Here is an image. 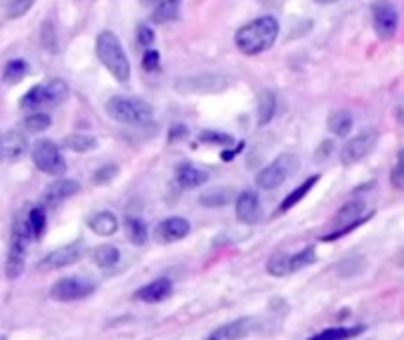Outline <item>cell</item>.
Masks as SVG:
<instances>
[{
    "label": "cell",
    "mask_w": 404,
    "mask_h": 340,
    "mask_svg": "<svg viewBox=\"0 0 404 340\" xmlns=\"http://www.w3.org/2000/svg\"><path fill=\"white\" fill-rule=\"evenodd\" d=\"M395 116H397V121H400V123L404 125V106H400V109H397Z\"/></svg>",
    "instance_id": "cell-47"
},
{
    "label": "cell",
    "mask_w": 404,
    "mask_h": 340,
    "mask_svg": "<svg viewBox=\"0 0 404 340\" xmlns=\"http://www.w3.org/2000/svg\"><path fill=\"white\" fill-rule=\"evenodd\" d=\"M95 50H97V57H99V62H102V66L116 78V81L119 83L130 81V60H128V55H126L123 42H121V38L114 31H99Z\"/></svg>",
    "instance_id": "cell-2"
},
{
    "label": "cell",
    "mask_w": 404,
    "mask_h": 340,
    "mask_svg": "<svg viewBox=\"0 0 404 340\" xmlns=\"http://www.w3.org/2000/svg\"><path fill=\"white\" fill-rule=\"evenodd\" d=\"M298 168H300V161H298L296 154H281V156H276L272 163H268L255 175V184H258V189L265 191L279 189L291 175H296Z\"/></svg>",
    "instance_id": "cell-4"
},
{
    "label": "cell",
    "mask_w": 404,
    "mask_h": 340,
    "mask_svg": "<svg viewBox=\"0 0 404 340\" xmlns=\"http://www.w3.org/2000/svg\"><path fill=\"white\" fill-rule=\"evenodd\" d=\"M31 156H34L36 168L43 170L45 175H55V178H62L67 173V161H64L60 147L52 140H38L34 147H31Z\"/></svg>",
    "instance_id": "cell-9"
},
{
    "label": "cell",
    "mask_w": 404,
    "mask_h": 340,
    "mask_svg": "<svg viewBox=\"0 0 404 340\" xmlns=\"http://www.w3.org/2000/svg\"><path fill=\"white\" fill-rule=\"evenodd\" d=\"M182 137H187V127H185V125L170 127V135H168L170 142H178V140H182Z\"/></svg>",
    "instance_id": "cell-45"
},
{
    "label": "cell",
    "mask_w": 404,
    "mask_h": 340,
    "mask_svg": "<svg viewBox=\"0 0 404 340\" xmlns=\"http://www.w3.org/2000/svg\"><path fill=\"white\" fill-rule=\"evenodd\" d=\"M0 340H5V336H0Z\"/></svg>",
    "instance_id": "cell-51"
},
{
    "label": "cell",
    "mask_w": 404,
    "mask_h": 340,
    "mask_svg": "<svg viewBox=\"0 0 404 340\" xmlns=\"http://www.w3.org/2000/svg\"><path fill=\"white\" fill-rule=\"evenodd\" d=\"M85 255V246L83 243H67V246L57 248V251L47 253L45 258L38 263L40 272H52V269H62L69 267V265H76Z\"/></svg>",
    "instance_id": "cell-11"
},
{
    "label": "cell",
    "mask_w": 404,
    "mask_h": 340,
    "mask_svg": "<svg viewBox=\"0 0 404 340\" xmlns=\"http://www.w3.org/2000/svg\"><path fill=\"white\" fill-rule=\"evenodd\" d=\"M170 295H173V281L170 279H154L135 293L137 300L142 302H163Z\"/></svg>",
    "instance_id": "cell-16"
},
{
    "label": "cell",
    "mask_w": 404,
    "mask_h": 340,
    "mask_svg": "<svg viewBox=\"0 0 404 340\" xmlns=\"http://www.w3.org/2000/svg\"><path fill=\"white\" fill-rule=\"evenodd\" d=\"M36 0H8V17L17 19L21 14H26L31 8H34Z\"/></svg>",
    "instance_id": "cell-39"
},
{
    "label": "cell",
    "mask_w": 404,
    "mask_h": 340,
    "mask_svg": "<svg viewBox=\"0 0 404 340\" xmlns=\"http://www.w3.org/2000/svg\"><path fill=\"white\" fill-rule=\"evenodd\" d=\"M104 109L109 119L119 121L123 125H145L154 119L152 104L135 97H111Z\"/></svg>",
    "instance_id": "cell-3"
},
{
    "label": "cell",
    "mask_w": 404,
    "mask_h": 340,
    "mask_svg": "<svg viewBox=\"0 0 404 340\" xmlns=\"http://www.w3.org/2000/svg\"><path fill=\"white\" fill-rule=\"evenodd\" d=\"M371 26L381 40H392L400 31V10L392 0H376L371 5Z\"/></svg>",
    "instance_id": "cell-7"
},
{
    "label": "cell",
    "mask_w": 404,
    "mask_h": 340,
    "mask_svg": "<svg viewBox=\"0 0 404 340\" xmlns=\"http://www.w3.org/2000/svg\"><path fill=\"white\" fill-rule=\"evenodd\" d=\"M189 232H191L189 220H185V217H168V220L158 222L156 239L161 243H175V241H182Z\"/></svg>",
    "instance_id": "cell-14"
},
{
    "label": "cell",
    "mask_w": 404,
    "mask_h": 340,
    "mask_svg": "<svg viewBox=\"0 0 404 340\" xmlns=\"http://www.w3.org/2000/svg\"><path fill=\"white\" fill-rule=\"evenodd\" d=\"M395 265L400 269H404V246L400 248V253H397V258H395Z\"/></svg>",
    "instance_id": "cell-46"
},
{
    "label": "cell",
    "mask_w": 404,
    "mask_h": 340,
    "mask_svg": "<svg viewBox=\"0 0 404 340\" xmlns=\"http://www.w3.org/2000/svg\"><path fill=\"white\" fill-rule=\"evenodd\" d=\"M276 114V95L272 90H263L258 97V123L268 125Z\"/></svg>",
    "instance_id": "cell-24"
},
{
    "label": "cell",
    "mask_w": 404,
    "mask_h": 340,
    "mask_svg": "<svg viewBox=\"0 0 404 340\" xmlns=\"http://www.w3.org/2000/svg\"><path fill=\"white\" fill-rule=\"evenodd\" d=\"M243 147H246V145H243V142H239L237 147H232V149H225V151L220 154V158H222V161H232L234 156H239V154H241V149H243Z\"/></svg>",
    "instance_id": "cell-44"
},
{
    "label": "cell",
    "mask_w": 404,
    "mask_h": 340,
    "mask_svg": "<svg viewBox=\"0 0 404 340\" xmlns=\"http://www.w3.org/2000/svg\"><path fill=\"white\" fill-rule=\"evenodd\" d=\"M281 24L274 14H263L255 17L248 24H243L241 29H237L234 34V45L241 55L246 57H258L263 52L272 50L276 38H279Z\"/></svg>",
    "instance_id": "cell-1"
},
{
    "label": "cell",
    "mask_w": 404,
    "mask_h": 340,
    "mask_svg": "<svg viewBox=\"0 0 404 340\" xmlns=\"http://www.w3.org/2000/svg\"><path fill=\"white\" fill-rule=\"evenodd\" d=\"M390 182L395 189H404V147L400 149V154H397V158H395V166H392V173H390Z\"/></svg>",
    "instance_id": "cell-37"
},
{
    "label": "cell",
    "mask_w": 404,
    "mask_h": 340,
    "mask_svg": "<svg viewBox=\"0 0 404 340\" xmlns=\"http://www.w3.org/2000/svg\"><path fill=\"white\" fill-rule=\"evenodd\" d=\"M315 260H317L315 246H305L302 251H298V253L291 255V272H300V269L310 267Z\"/></svg>",
    "instance_id": "cell-35"
},
{
    "label": "cell",
    "mask_w": 404,
    "mask_h": 340,
    "mask_svg": "<svg viewBox=\"0 0 404 340\" xmlns=\"http://www.w3.org/2000/svg\"><path fill=\"white\" fill-rule=\"evenodd\" d=\"M145 3H147V5H154V3H156V0H145Z\"/></svg>",
    "instance_id": "cell-49"
},
{
    "label": "cell",
    "mask_w": 404,
    "mask_h": 340,
    "mask_svg": "<svg viewBox=\"0 0 404 340\" xmlns=\"http://www.w3.org/2000/svg\"><path fill=\"white\" fill-rule=\"evenodd\" d=\"M29 76V64L24 60H10L3 69V81L8 85H14Z\"/></svg>",
    "instance_id": "cell-30"
},
{
    "label": "cell",
    "mask_w": 404,
    "mask_h": 340,
    "mask_svg": "<svg viewBox=\"0 0 404 340\" xmlns=\"http://www.w3.org/2000/svg\"><path fill=\"white\" fill-rule=\"evenodd\" d=\"M268 274H272V276H289V274H294V272H291V253L276 251V253L270 255Z\"/></svg>",
    "instance_id": "cell-28"
},
{
    "label": "cell",
    "mask_w": 404,
    "mask_h": 340,
    "mask_svg": "<svg viewBox=\"0 0 404 340\" xmlns=\"http://www.w3.org/2000/svg\"><path fill=\"white\" fill-rule=\"evenodd\" d=\"M234 215L239 222L243 225H255L263 215V204H260V196L253 189H246L234 199Z\"/></svg>",
    "instance_id": "cell-12"
},
{
    "label": "cell",
    "mask_w": 404,
    "mask_h": 340,
    "mask_svg": "<svg viewBox=\"0 0 404 340\" xmlns=\"http://www.w3.org/2000/svg\"><path fill=\"white\" fill-rule=\"evenodd\" d=\"M26 222H29L31 236H34V239H40L43 234H45V225H47L45 208H43V206H34V208L26 212Z\"/></svg>",
    "instance_id": "cell-33"
},
{
    "label": "cell",
    "mask_w": 404,
    "mask_h": 340,
    "mask_svg": "<svg viewBox=\"0 0 404 340\" xmlns=\"http://www.w3.org/2000/svg\"><path fill=\"white\" fill-rule=\"evenodd\" d=\"M116 175H119V166L109 163V166H102L99 170H95L93 182H95V184H104V182H109V180H114Z\"/></svg>",
    "instance_id": "cell-40"
},
{
    "label": "cell",
    "mask_w": 404,
    "mask_h": 340,
    "mask_svg": "<svg viewBox=\"0 0 404 340\" xmlns=\"http://www.w3.org/2000/svg\"><path fill=\"white\" fill-rule=\"evenodd\" d=\"M379 145V130L376 127H364L357 135H353L340 149V163L343 166H355V163L364 161Z\"/></svg>",
    "instance_id": "cell-8"
},
{
    "label": "cell",
    "mask_w": 404,
    "mask_h": 340,
    "mask_svg": "<svg viewBox=\"0 0 404 340\" xmlns=\"http://www.w3.org/2000/svg\"><path fill=\"white\" fill-rule=\"evenodd\" d=\"M255 331V319H234V321H227L225 326L215 328L211 333L213 340H243L246 336H251Z\"/></svg>",
    "instance_id": "cell-15"
},
{
    "label": "cell",
    "mask_w": 404,
    "mask_h": 340,
    "mask_svg": "<svg viewBox=\"0 0 404 340\" xmlns=\"http://www.w3.org/2000/svg\"><path fill=\"white\" fill-rule=\"evenodd\" d=\"M182 0H156L152 5V21L154 24H168V21H178Z\"/></svg>",
    "instance_id": "cell-20"
},
{
    "label": "cell",
    "mask_w": 404,
    "mask_h": 340,
    "mask_svg": "<svg viewBox=\"0 0 404 340\" xmlns=\"http://www.w3.org/2000/svg\"><path fill=\"white\" fill-rule=\"evenodd\" d=\"M45 90V104H62L67 102L69 97V85L62 81V78H55V81L43 85Z\"/></svg>",
    "instance_id": "cell-31"
},
{
    "label": "cell",
    "mask_w": 404,
    "mask_h": 340,
    "mask_svg": "<svg viewBox=\"0 0 404 340\" xmlns=\"http://www.w3.org/2000/svg\"><path fill=\"white\" fill-rule=\"evenodd\" d=\"M361 333H364V326H333L312 336L310 340H353Z\"/></svg>",
    "instance_id": "cell-25"
},
{
    "label": "cell",
    "mask_w": 404,
    "mask_h": 340,
    "mask_svg": "<svg viewBox=\"0 0 404 340\" xmlns=\"http://www.w3.org/2000/svg\"><path fill=\"white\" fill-rule=\"evenodd\" d=\"M225 81L215 76H194V78H185V81H178V90L180 93H215V90L225 88Z\"/></svg>",
    "instance_id": "cell-17"
},
{
    "label": "cell",
    "mask_w": 404,
    "mask_h": 340,
    "mask_svg": "<svg viewBox=\"0 0 404 340\" xmlns=\"http://www.w3.org/2000/svg\"><path fill=\"white\" fill-rule=\"evenodd\" d=\"M24 149H26V142L19 132L10 130L0 137V156L3 158H17V156L24 154Z\"/></svg>",
    "instance_id": "cell-23"
},
{
    "label": "cell",
    "mask_w": 404,
    "mask_h": 340,
    "mask_svg": "<svg viewBox=\"0 0 404 340\" xmlns=\"http://www.w3.org/2000/svg\"><path fill=\"white\" fill-rule=\"evenodd\" d=\"M199 142H204V145H232V137L227 135V132H217V130H204L199 135Z\"/></svg>",
    "instance_id": "cell-38"
},
{
    "label": "cell",
    "mask_w": 404,
    "mask_h": 340,
    "mask_svg": "<svg viewBox=\"0 0 404 340\" xmlns=\"http://www.w3.org/2000/svg\"><path fill=\"white\" fill-rule=\"evenodd\" d=\"M211 178V173L204 166H196V163H180L175 168V184L180 189H196L201 184H206Z\"/></svg>",
    "instance_id": "cell-13"
},
{
    "label": "cell",
    "mask_w": 404,
    "mask_h": 340,
    "mask_svg": "<svg viewBox=\"0 0 404 340\" xmlns=\"http://www.w3.org/2000/svg\"><path fill=\"white\" fill-rule=\"evenodd\" d=\"M317 182H319V175H312V178H307L305 182L298 184L294 191H289V194H286V199L279 204V212H289L291 208H294V206L300 204V201L305 199V196L317 187Z\"/></svg>",
    "instance_id": "cell-21"
},
{
    "label": "cell",
    "mask_w": 404,
    "mask_h": 340,
    "mask_svg": "<svg viewBox=\"0 0 404 340\" xmlns=\"http://www.w3.org/2000/svg\"><path fill=\"white\" fill-rule=\"evenodd\" d=\"M158 64H161V55H158L154 47H149L145 55H142V69H145L147 73H152V71H158Z\"/></svg>",
    "instance_id": "cell-42"
},
{
    "label": "cell",
    "mask_w": 404,
    "mask_h": 340,
    "mask_svg": "<svg viewBox=\"0 0 404 340\" xmlns=\"http://www.w3.org/2000/svg\"><path fill=\"white\" fill-rule=\"evenodd\" d=\"M50 123H52V119L47 114H43V111H31V114L24 116L21 127H24L26 132H43L50 127Z\"/></svg>",
    "instance_id": "cell-34"
},
{
    "label": "cell",
    "mask_w": 404,
    "mask_h": 340,
    "mask_svg": "<svg viewBox=\"0 0 404 340\" xmlns=\"http://www.w3.org/2000/svg\"><path fill=\"white\" fill-rule=\"evenodd\" d=\"M234 199V191L230 187H220V189H211L209 194L201 196V206H206V208H222L225 204H230Z\"/></svg>",
    "instance_id": "cell-32"
},
{
    "label": "cell",
    "mask_w": 404,
    "mask_h": 340,
    "mask_svg": "<svg viewBox=\"0 0 404 340\" xmlns=\"http://www.w3.org/2000/svg\"><path fill=\"white\" fill-rule=\"evenodd\" d=\"M364 210H366V204L361 199H350L348 204H343L340 210L336 212V217H333V227H336V230L324 234L322 241H336V239L345 236V234L355 232L359 225H364L371 217V212L366 215Z\"/></svg>",
    "instance_id": "cell-5"
},
{
    "label": "cell",
    "mask_w": 404,
    "mask_h": 340,
    "mask_svg": "<svg viewBox=\"0 0 404 340\" xmlns=\"http://www.w3.org/2000/svg\"><path fill=\"white\" fill-rule=\"evenodd\" d=\"M126 234L135 246H145L149 239V227L140 217H126Z\"/></svg>",
    "instance_id": "cell-27"
},
{
    "label": "cell",
    "mask_w": 404,
    "mask_h": 340,
    "mask_svg": "<svg viewBox=\"0 0 404 340\" xmlns=\"http://www.w3.org/2000/svg\"><path fill=\"white\" fill-rule=\"evenodd\" d=\"M204 340H213V338H211V336H209V338H204Z\"/></svg>",
    "instance_id": "cell-50"
},
{
    "label": "cell",
    "mask_w": 404,
    "mask_h": 340,
    "mask_svg": "<svg viewBox=\"0 0 404 340\" xmlns=\"http://www.w3.org/2000/svg\"><path fill=\"white\" fill-rule=\"evenodd\" d=\"M326 125H329V130H331L336 137H348L350 132H353V127H355V116H353V111H348V109L333 111V114L329 116Z\"/></svg>",
    "instance_id": "cell-22"
},
{
    "label": "cell",
    "mask_w": 404,
    "mask_h": 340,
    "mask_svg": "<svg viewBox=\"0 0 404 340\" xmlns=\"http://www.w3.org/2000/svg\"><path fill=\"white\" fill-rule=\"evenodd\" d=\"M31 230L26 217L14 225L12 230V241H10V251H8V263H5V276L8 279H19L21 272H24V260H26V246L31 241Z\"/></svg>",
    "instance_id": "cell-6"
},
{
    "label": "cell",
    "mask_w": 404,
    "mask_h": 340,
    "mask_svg": "<svg viewBox=\"0 0 404 340\" xmlns=\"http://www.w3.org/2000/svg\"><path fill=\"white\" fill-rule=\"evenodd\" d=\"M317 5H331V3H338V0H315Z\"/></svg>",
    "instance_id": "cell-48"
},
{
    "label": "cell",
    "mask_w": 404,
    "mask_h": 340,
    "mask_svg": "<svg viewBox=\"0 0 404 340\" xmlns=\"http://www.w3.org/2000/svg\"><path fill=\"white\" fill-rule=\"evenodd\" d=\"M93 293H95L93 281L78 279V276H67V279H60L50 291V295L60 302H76V300H83V298H88Z\"/></svg>",
    "instance_id": "cell-10"
},
{
    "label": "cell",
    "mask_w": 404,
    "mask_h": 340,
    "mask_svg": "<svg viewBox=\"0 0 404 340\" xmlns=\"http://www.w3.org/2000/svg\"><path fill=\"white\" fill-rule=\"evenodd\" d=\"M64 147L76 154H88L97 147V137L88 135V132H73V135L64 137Z\"/></svg>",
    "instance_id": "cell-26"
},
{
    "label": "cell",
    "mask_w": 404,
    "mask_h": 340,
    "mask_svg": "<svg viewBox=\"0 0 404 340\" xmlns=\"http://www.w3.org/2000/svg\"><path fill=\"white\" fill-rule=\"evenodd\" d=\"M121 260V251L116 246H97L93 251V263L102 269H109L114 265H119Z\"/></svg>",
    "instance_id": "cell-29"
},
{
    "label": "cell",
    "mask_w": 404,
    "mask_h": 340,
    "mask_svg": "<svg viewBox=\"0 0 404 340\" xmlns=\"http://www.w3.org/2000/svg\"><path fill=\"white\" fill-rule=\"evenodd\" d=\"M21 109H29V111H38L43 104H45V90L43 85H34L29 93L21 97Z\"/></svg>",
    "instance_id": "cell-36"
},
{
    "label": "cell",
    "mask_w": 404,
    "mask_h": 340,
    "mask_svg": "<svg viewBox=\"0 0 404 340\" xmlns=\"http://www.w3.org/2000/svg\"><path fill=\"white\" fill-rule=\"evenodd\" d=\"M88 227L99 236H114L119 232V220L111 210H97L88 217Z\"/></svg>",
    "instance_id": "cell-19"
},
{
    "label": "cell",
    "mask_w": 404,
    "mask_h": 340,
    "mask_svg": "<svg viewBox=\"0 0 404 340\" xmlns=\"http://www.w3.org/2000/svg\"><path fill=\"white\" fill-rule=\"evenodd\" d=\"M57 34H55V29H52V21L47 19L45 24H43V29H40V40H43V45L47 47V50H57Z\"/></svg>",
    "instance_id": "cell-41"
},
{
    "label": "cell",
    "mask_w": 404,
    "mask_h": 340,
    "mask_svg": "<svg viewBox=\"0 0 404 340\" xmlns=\"http://www.w3.org/2000/svg\"><path fill=\"white\" fill-rule=\"evenodd\" d=\"M137 42H140L142 47H147V50L154 45V31L149 24H142L140 29H137Z\"/></svg>",
    "instance_id": "cell-43"
},
{
    "label": "cell",
    "mask_w": 404,
    "mask_h": 340,
    "mask_svg": "<svg viewBox=\"0 0 404 340\" xmlns=\"http://www.w3.org/2000/svg\"><path fill=\"white\" fill-rule=\"evenodd\" d=\"M78 189H81V184H78L76 180H67V178L55 180V182L45 189V204H52V206L62 204L64 199L78 194Z\"/></svg>",
    "instance_id": "cell-18"
}]
</instances>
